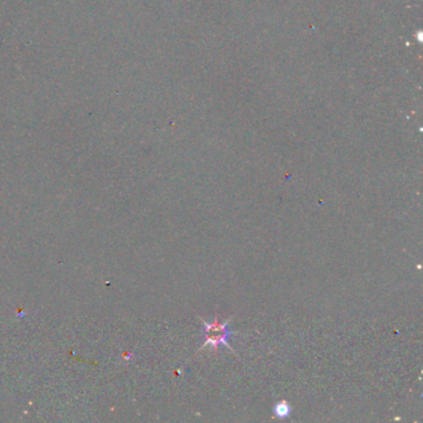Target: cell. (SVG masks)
Instances as JSON below:
<instances>
[{
    "label": "cell",
    "instance_id": "obj_1",
    "mask_svg": "<svg viewBox=\"0 0 423 423\" xmlns=\"http://www.w3.org/2000/svg\"><path fill=\"white\" fill-rule=\"evenodd\" d=\"M274 414L279 418H286L291 414V406L287 402H279L274 406Z\"/></svg>",
    "mask_w": 423,
    "mask_h": 423
}]
</instances>
